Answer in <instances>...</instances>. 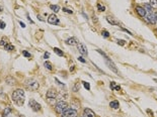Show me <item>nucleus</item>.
<instances>
[{
    "label": "nucleus",
    "mask_w": 157,
    "mask_h": 117,
    "mask_svg": "<svg viewBox=\"0 0 157 117\" xmlns=\"http://www.w3.org/2000/svg\"><path fill=\"white\" fill-rule=\"evenodd\" d=\"M11 99L18 106L23 105V103H24V91L21 90V89H17V90H15L12 93Z\"/></svg>",
    "instance_id": "nucleus-1"
},
{
    "label": "nucleus",
    "mask_w": 157,
    "mask_h": 117,
    "mask_svg": "<svg viewBox=\"0 0 157 117\" xmlns=\"http://www.w3.org/2000/svg\"><path fill=\"white\" fill-rule=\"evenodd\" d=\"M96 51H97V52H98V53H99V54H101L102 57L105 58V63H106V65L108 66V68H110V69H111V70H112L113 72H115V73H117V74H118V73H119L118 69H117V67H115V64L113 63V62H112V61L110 60V58H108V57L106 56V54H105L104 52H101L100 50H96Z\"/></svg>",
    "instance_id": "nucleus-2"
},
{
    "label": "nucleus",
    "mask_w": 157,
    "mask_h": 117,
    "mask_svg": "<svg viewBox=\"0 0 157 117\" xmlns=\"http://www.w3.org/2000/svg\"><path fill=\"white\" fill-rule=\"evenodd\" d=\"M67 109H68V104H67V102H65V101H59L55 105V110L59 114H62Z\"/></svg>",
    "instance_id": "nucleus-3"
},
{
    "label": "nucleus",
    "mask_w": 157,
    "mask_h": 117,
    "mask_svg": "<svg viewBox=\"0 0 157 117\" xmlns=\"http://www.w3.org/2000/svg\"><path fill=\"white\" fill-rule=\"evenodd\" d=\"M25 85L29 89H31L32 91L38 90V88H39V83L35 79H28L25 81Z\"/></svg>",
    "instance_id": "nucleus-4"
},
{
    "label": "nucleus",
    "mask_w": 157,
    "mask_h": 117,
    "mask_svg": "<svg viewBox=\"0 0 157 117\" xmlns=\"http://www.w3.org/2000/svg\"><path fill=\"white\" fill-rule=\"evenodd\" d=\"M144 20H145L147 23H149V24H155V23H156V17H155V14H154L152 11L147 12L146 15L144 16Z\"/></svg>",
    "instance_id": "nucleus-5"
},
{
    "label": "nucleus",
    "mask_w": 157,
    "mask_h": 117,
    "mask_svg": "<svg viewBox=\"0 0 157 117\" xmlns=\"http://www.w3.org/2000/svg\"><path fill=\"white\" fill-rule=\"evenodd\" d=\"M76 116H77V111L70 108H68L62 113V117H76Z\"/></svg>",
    "instance_id": "nucleus-6"
},
{
    "label": "nucleus",
    "mask_w": 157,
    "mask_h": 117,
    "mask_svg": "<svg viewBox=\"0 0 157 117\" xmlns=\"http://www.w3.org/2000/svg\"><path fill=\"white\" fill-rule=\"evenodd\" d=\"M30 107H31V109L33 110V111H39V110L41 109V105L39 104V103L35 100H30Z\"/></svg>",
    "instance_id": "nucleus-7"
},
{
    "label": "nucleus",
    "mask_w": 157,
    "mask_h": 117,
    "mask_svg": "<svg viewBox=\"0 0 157 117\" xmlns=\"http://www.w3.org/2000/svg\"><path fill=\"white\" fill-rule=\"evenodd\" d=\"M135 10H136V12H137V14H138L139 16H141V17H144V16L146 15V13H147V11L145 10V8H144V7H141V6H136Z\"/></svg>",
    "instance_id": "nucleus-8"
},
{
    "label": "nucleus",
    "mask_w": 157,
    "mask_h": 117,
    "mask_svg": "<svg viewBox=\"0 0 157 117\" xmlns=\"http://www.w3.org/2000/svg\"><path fill=\"white\" fill-rule=\"evenodd\" d=\"M48 22L51 23V24H58L59 23V18L55 14H51V15H49V18H48Z\"/></svg>",
    "instance_id": "nucleus-9"
},
{
    "label": "nucleus",
    "mask_w": 157,
    "mask_h": 117,
    "mask_svg": "<svg viewBox=\"0 0 157 117\" xmlns=\"http://www.w3.org/2000/svg\"><path fill=\"white\" fill-rule=\"evenodd\" d=\"M83 114H84V117H95V113L89 108H85Z\"/></svg>",
    "instance_id": "nucleus-10"
},
{
    "label": "nucleus",
    "mask_w": 157,
    "mask_h": 117,
    "mask_svg": "<svg viewBox=\"0 0 157 117\" xmlns=\"http://www.w3.org/2000/svg\"><path fill=\"white\" fill-rule=\"evenodd\" d=\"M77 47H78V51L82 54H87V49L85 47V45H83V44H81V43H79L78 45H77Z\"/></svg>",
    "instance_id": "nucleus-11"
},
{
    "label": "nucleus",
    "mask_w": 157,
    "mask_h": 117,
    "mask_svg": "<svg viewBox=\"0 0 157 117\" xmlns=\"http://www.w3.org/2000/svg\"><path fill=\"white\" fill-rule=\"evenodd\" d=\"M56 96H57V94L54 90H49L47 92V98L48 99H55Z\"/></svg>",
    "instance_id": "nucleus-12"
},
{
    "label": "nucleus",
    "mask_w": 157,
    "mask_h": 117,
    "mask_svg": "<svg viewBox=\"0 0 157 117\" xmlns=\"http://www.w3.org/2000/svg\"><path fill=\"white\" fill-rule=\"evenodd\" d=\"M106 20H107V21L110 22L111 24H113V25H119V24H120L118 21H115V20L113 17H111V16H107V17H106Z\"/></svg>",
    "instance_id": "nucleus-13"
},
{
    "label": "nucleus",
    "mask_w": 157,
    "mask_h": 117,
    "mask_svg": "<svg viewBox=\"0 0 157 117\" xmlns=\"http://www.w3.org/2000/svg\"><path fill=\"white\" fill-rule=\"evenodd\" d=\"M66 43H67V45H76V39H75L74 37H71V38H69V39H67L66 40Z\"/></svg>",
    "instance_id": "nucleus-14"
},
{
    "label": "nucleus",
    "mask_w": 157,
    "mask_h": 117,
    "mask_svg": "<svg viewBox=\"0 0 157 117\" xmlns=\"http://www.w3.org/2000/svg\"><path fill=\"white\" fill-rule=\"evenodd\" d=\"M110 106L112 108H114V109H118L119 108V102L118 101H112L110 103Z\"/></svg>",
    "instance_id": "nucleus-15"
},
{
    "label": "nucleus",
    "mask_w": 157,
    "mask_h": 117,
    "mask_svg": "<svg viewBox=\"0 0 157 117\" xmlns=\"http://www.w3.org/2000/svg\"><path fill=\"white\" fill-rule=\"evenodd\" d=\"M50 8L55 12V13H57V12H59L60 11V6H58V5H50Z\"/></svg>",
    "instance_id": "nucleus-16"
},
{
    "label": "nucleus",
    "mask_w": 157,
    "mask_h": 117,
    "mask_svg": "<svg viewBox=\"0 0 157 117\" xmlns=\"http://www.w3.org/2000/svg\"><path fill=\"white\" fill-rule=\"evenodd\" d=\"M54 52H55L59 57H63V56H64V53L61 51L60 49H58V47H54Z\"/></svg>",
    "instance_id": "nucleus-17"
},
{
    "label": "nucleus",
    "mask_w": 157,
    "mask_h": 117,
    "mask_svg": "<svg viewBox=\"0 0 157 117\" xmlns=\"http://www.w3.org/2000/svg\"><path fill=\"white\" fill-rule=\"evenodd\" d=\"M149 4L152 7V9H156L157 8V0H150Z\"/></svg>",
    "instance_id": "nucleus-18"
},
{
    "label": "nucleus",
    "mask_w": 157,
    "mask_h": 117,
    "mask_svg": "<svg viewBox=\"0 0 157 117\" xmlns=\"http://www.w3.org/2000/svg\"><path fill=\"white\" fill-rule=\"evenodd\" d=\"M44 66L46 67V69H48V70H50V71L53 70V66H52V64L50 63V62H45Z\"/></svg>",
    "instance_id": "nucleus-19"
},
{
    "label": "nucleus",
    "mask_w": 157,
    "mask_h": 117,
    "mask_svg": "<svg viewBox=\"0 0 157 117\" xmlns=\"http://www.w3.org/2000/svg\"><path fill=\"white\" fill-rule=\"evenodd\" d=\"M111 89H113V90H121V87L120 86H115V82H112L111 83Z\"/></svg>",
    "instance_id": "nucleus-20"
},
{
    "label": "nucleus",
    "mask_w": 157,
    "mask_h": 117,
    "mask_svg": "<svg viewBox=\"0 0 157 117\" xmlns=\"http://www.w3.org/2000/svg\"><path fill=\"white\" fill-rule=\"evenodd\" d=\"M5 50L6 51H8V52H11V51H13V50H14V46H13L12 45H10V44H7V45H6L5 46Z\"/></svg>",
    "instance_id": "nucleus-21"
},
{
    "label": "nucleus",
    "mask_w": 157,
    "mask_h": 117,
    "mask_svg": "<svg viewBox=\"0 0 157 117\" xmlns=\"http://www.w3.org/2000/svg\"><path fill=\"white\" fill-rule=\"evenodd\" d=\"M7 44H8V43H7V39H6L5 37H3L1 40H0V45H1V46H5Z\"/></svg>",
    "instance_id": "nucleus-22"
},
{
    "label": "nucleus",
    "mask_w": 157,
    "mask_h": 117,
    "mask_svg": "<svg viewBox=\"0 0 157 117\" xmlns=\"http://www.w3.org/2000/svg\"><path fill=\"white\" fill-rule=\"evenodd\" d=\"M144 8H145V10H146L147 12L152 11V7L150 6V4H145V5H144Z\"/></svg>",
    "instance_id": "nucleus-23"
},
{
    "label": "nucleus",
    "mask_w": 157,
    "mask_h": 117,
    "mask_svg": "<svg viewBox=\"0 0 157 117\" xmlns=\"http://www.w3.org/2000/svg\"><path fill=\"white\" fill-rule=\"evenodd\" d=\"M97 9L99 10V11H105V6H101L99 3L97 4Z\"/></svg>",
    "instance_id": "nucleus-24"
},
{
    "label": "nucleus",
    "mask_w": 157,
    "mask_h": 117,
    "mask_svg": "<svg viewBox=\"0 0 157 117\" xmlns=\"http://www.w3.org/2000/svg\"><path fill=\"white\" fill-rule=\"evenodd\" d=\"M82 83H83L85 89H87V90H90V85H89V83H86V82H82Z\"/></svg>",
    "instance_id": "nucleus-25"
},
{
    "label": "nucleus",
    "mask_w": 157,
    "mask_h": 117,
    "mask_svg": "<svg viewBox=\"0 0 157 117\" xmlns=\"http://www.w3.org/2000/svg\"><path fill=\"white\" fill-rule=\"evenodd\" d=\"M22 54H23L24 57H26V58H31V54L28 53L26 51H23V52H22Z\"/></svg>",
    "instance_id": "nucleus-26"
},
{
    "label": "nucleus",
    "mask_w": 157,
    "mask_h": 117,
    "mask_svg": "<svg viewBox=\"0 0 157 117\" xmlns=\"http://www.w3.org/2000/svg\"><path fill=\"white\" fill-rule=\"evenodd\" d=\"M102 36H105V37H108V36H110V33H108L106 30H104V31H102Z\"/></svg>",
    "instance_id": "nucleus-27"
},
{
    "label": "nucleus",
    "mask_w": 157,
    "mask_h": 117,
    "mask_svg": "<svg viewBox=\"0 0 157 117\" xmlns=\"http://www.w3.org/2000/svg\"><path fill=\"white\" fill-rule=\"evenodd\" d=\"M10 111H11V110H10V108H7V109H6L5 111H4V113H3V117H5V116L7 115V114H8V113H9Z\"/></svg>",
    "instance_id": "nucleus-28"
},
{
    "label": "nucleus",
    "mask_w": 157,
    "mask_h": 117,
    "mask_svg": "<svg viewBox=\"0 0 157 117\" xmlns=\"http://www.w3.org/2000/svg\"><path fill=\"white\" fill-rule=\"evenodd\" d=\"M63 11H64V12H66V13H70V14H72V13H73V11H72V10L67 9V8H63Z\"/></svg>",
    "instance_id": "nucleus-29"
},
{
    "label": "nucleus",
    "mask_w": 157,
    "mask_h": 117,
    "mask_svg": "<svg viewBox=\"0 0 157 117\" xmlns=\"http://www.w3.org/2000/svg\"><path fill=\"white\" fill-rule=\"evenodd\" d=\"M5 26H6V24H5V23H4L3 21H0V28H1V29H3Z\"/></svg>",
    "instance_id": "nucleus-30"
},
{
    "label": "nucleus",
    "mask_w": 157,
    "mask_h": 117,
    "mask_svg": "<svg viewBox=\"0 0 157 117\" xmlns=\"http://www.w3.org/2000/svg\"><path fill=\"white\" fill-rule=\"evenodd\" d=\"M125 43H126L125 40H120V39L118 40V44H119V45H125Z\"/></svg>",
    "instance_id": "nucleus-31"
},
{
    "label": "nucleus",
    "mask_w": 157,
    "mask_h": 117,
    "mask_svg": "<svg viewBox=\"0 0 157 117\" xmlns=\"http://www.w3.org/2000/svg\"><path fill=\"white\" fill-rule=\"evenodd\" d=\"M49 57H50V54H49V53H45V54H44V58H45V59H48Z\"/></svg>",
    "instance_id": "nucleus-32"
},
{
    "label": "nucleus",
    "mask_w": 157,
    "mask_h": 117,
    "mask_svg": "<svg viewBox=\"0 0 157 117\" xmlns=\"http://www.w3.org/2000/svg\"><path fill=\"white\" fill-rule=\"evenodd\" d=\"M78 60H79L80 62H82V63H85V60H84L82 57H79V58H78Z\"/></svg>",
    "instance_id": "nucleus-33"
},
{
    "label": "nucleus",
    "mask_w": 157,
    "mask_h": 117,
    "mask_svg": "<svg viewBox=\"0 0 157 117\" xmlns=\"http://www.w3.org/2000/svg\"><path fill=\"white\" fill-rule=\"evenodd\" d=\"M19 24L21 25V27H22V28H24V27H25V24H24L23 22H21V21H19Z\"/></svg>",
    "instance_id": "nucleus-34"
},
{
    "label": "nucleus",
    "mask_w": 157,
    "mask_h": 117,
    "mask_svg": "<svg viewBox=\"0 0 157 117\" xmlns=\"http://www.w3.org/2000/svg\"><path fill=\"white\" fill-rule=\"evenodd\" d=\"M155 17H156V23H157V12H156V14H155Z\"/></svg>",
    "instance_id": "nucleus-35"
},
{
    "label": "nucleus",
    "mask_w": 157,
    "mask_h": 117,
    "mask_svg": "<svg viewBox=\"0 0 157 117\" xmlns=\"http://www.w3.org/2000/svg\"><path fill=\"white\" fill-rule=\"evenodd\" d=\"M154 81H155V82H157V79H155V80H154Z\"/></svg>",
    "instance_id": "nucleus-36"
},
{
    "label": "nucleus",
    "mask_w": 157,
    "mask_h": 117,
    "mask_svg": "<svg viewBox=\"0 0 157 117\" xmlns=\"http://www.w3.org/2000/svg\"><path fill=\"white\" fill-rule=\"evenodd\" d=\"M155 32H156V34H157V29H156V30H155Z\"/></svg>",
    "instance_id": "nucleus-37"
}]
</instances>
